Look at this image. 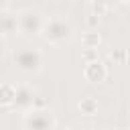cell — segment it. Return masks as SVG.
<instances>
[{
    "label": "cell",
    "instance_id": "6da1fadb",
    "mask_svg": "<svg viewBox=\"0 0 130 130\" xmlns=\"http://www.w3.org/2000/svg\"><path fill=\"white\" fill-rule=\"evenodd\" d=\"M41 39L51 47H67L75 41V24L67 14L47 16Z\"/></svg>",
    "mask_w": 130,
    "mask_h": 130
},
{
    "label": "cell",
    "instance_id": "7a4b0ae2",
    "mask_svg": "<svg viewBox=\"0 0 130 130\" xmlns=\"http://www.w3.org/2000/svg\"><path fill=\"white\" fill-rule=\"evenodd\" d=\"M10 61H12V67L16 71H20L24 75H39L45 69L47 57H45V51L41 47L22 45V47H16L12 51Z\"/></svg>",
    "mask_w": 130,
    "mask_h": 130
},
{
    "label": "cell",
    "instance_id": "3957f363",
    "mask_svg": "<svg viewBox=\"0 0 130 130\" xmlns=\"http://www.w3.org/2000/svg\"><path fill=\"white\" fill-rule=\"evenodd\" d=\"M16 16H18V35L20 37H24V39L41 37L43 26L47 22V16H45V12L41 8L26 6V8L16 10Z\"/></svg>",
    "mask_w": 130,
    "mask_h": 130
},
{
    "label": "cell",
    "instance_id": "277c9868",
    "mask_svg": "<svg viewBox=\"0 0 130 130\" xmlns=\"http://www.w3.org/2000/svg\"><path fill=\"white\" fill-rule=\"evenodd\" d=\"M22 130H57V116L49 108H32L22 114Z\"/></svg>",
    "mask_w": 130,
    "mask_h": 130
},
{
    "label": "cell",
    "instance_id": "5b68a950",
    "mask_svg": "<svg viewBox=\"0 0 130 130\" xmlns=\"http://www.w3.org/2000/svg\"><path fill=\"white\" fill-rule=\"evenodd\" d=\"M35 100H37V89L30 83L20 81V83H16V95H14V104H12L10 110L24 114V112L35 108Z\"/></svg>",
    "mask_w": 130,
    "mask_h": 130
},
{
    "label": "cell",
    "instance_id": "8992f818",
    "mask_svg": "<svg viewBox=\"0 0 130 130\" xmlns=\"http://www.w3.org/2000/svg\"><path fill=\"white\" fill-rule=\"evenodd\" d=\"M108 73H110V71H108V65H106L104 61H100V59L85 63V65H83V71H81L83 79H85L87 83H91V85L104 83V81L108 79Z\"/></svg>",
    "mask_w": 130,
    "mask_h": 130
},
{
    "label": "cell",
    "instance_id": "52a82bcc",
    "mask_svg": "<svg viewBox=\"0 0 130 130\" xmlns=\"http://www.w3.org/2000/svg\"><path fill=\"white\" fill-rule=\"evenodd\" d=\"M12 35H18V16H16V10H0V37H12Z\"/></svg>",
    "mask_w": 130,
    "mask_h": 130
},
{
    "label": "cell",
    "instance_id": "ba28073f",
    "mask_svg": "<svg viewBox=\"0 0 130 130\" xmlns=\"http://www.w3.org/2000/svg\"><path fill=\"white\" fill-rule=\"evenodd\" d=\"M77 110H79V114H83V116L91 118V116H95V114H98L100 104H98V100H95L93 95H85V98H81V100L77 102Z\"/></svg>",
    "mask_w": 130,
    "mask_h": 130
},
{
    "label": "cell",
    "instance_id": "9c48e42d",
    "mask_svg": "<svg viewBox=\"0 0 130 130\" xmlns=\"http://www.w3.org/2000/svg\"><path fill=\"white\" fill-rule=\"evenodd\" d=\"M16 95V85L14 83H0V106L2 108H12Z\"/></svg>",
    "mask_w": 130,
    "mask_h": 130
},
{
    "label": "cell",
    "instance_id": "30bf717a",
    "mask_svg": "<svg viewBox=\"0 0 130 130\" xmlns=\"http://www.w3.org/2000/svg\"><path fill=\"white\" fill-rule=\"evenodd\" d=\"M79 43H81V49H98L102 45V35L98 30H85L79 37Z\"/></svg>",
    "mask_w": 130,
    "mask_h": 130
},
{
    "label": "cell",
    "instance_id": "8fae6325",
    "mask_svg": "<svg viewBox=\"0 0 130 130\" xmlns=\"http://www.w3.org/2000/svg\"><path fill=\"white\" fill-rule=\"evenodd\" d=\"M118 0H91V12H95L98 16H102L108 8H112Z\"/></svg>",
    "mask_w": 130,
    "mask_h": 130
},
{
    "label": "cell",
    "instance_id": "7c38bea8",
    "mask_svg": "<svg viewBox=\"0 0 130 130\" xmlns=\"http://www.w3.org/2000/svg\"><path fill=\"white\" fill-rule=\"evenodd\" d=\"M110 59L114 61V63H126L128 61V51L124 49V47H114L112 51H110Z\"/></svg>",
    "mask_w": 130,
    "mask_h": 130
},
{
    "label": "cell",
    "instance_id": "4fadbf2b",
    "mask_svg": "<svg viewBox=\"0 0 130 130\" xmlns=\"http://www.w3.org/2000/svg\"><path fill=\"white\" fill-rule=\"evenodd\" d=\"M95 59H100L98 49H81V61L83 63H89V61H95Z\"/></svg>",
    "mask_w": 130,
    "mask_h": 130
},
{
    "label": "cell",
    "instance_id": "5bb4252c",
    "mask_svg": "<svg viewBox=\"0 0 130 130\" xmlns=\"http://www.w3.org/2000/svg\"><path fill=\"white\" fill-rule=\"evenodd\" d=\"M85 24L89 26V30H95V26L100 24V16L89 10V12H87V18H85Z\"/></svg>",
    "mask_w": 130,
    "mask_h": 130
},
{
    "label": "cell",
    "instance_id": "9a60e30c",
    "mask_svg": "<svg viewBox=\"0 0 130 130\" xmlns=\"http://www.w3.org/2000/svg\"><path fill=\"white\" fill-rule=\"evenodd\" d=\"M65 130H98V128L87 126V124H71V126H67Z\"/></svg>",
    "mask_w": 130,
    "mask_h": 130
},
{
    "label": "cell",
    "instance_id": "2e32d148",
    "mask_svg": "<svg viewBox=\"0 0 130 130\" xmlns=\"http://www.w3.org/2000/svg\"><path fill=\"white\" fill-rule=\"evenodd\" d=\"M6 51H8V47H6V41H4L2 37H0V59H4Z\"/></svg>",
    "mask_w": 130,
    "mask_h": 130
},
{
    "label": "cell",
    "instance_id": "e0dca14e",
    "mask_svg": "<svg viewBox=\"0 0 130 130\" xmlns=\"http://www.w3.org/2000/svg\"><path fill=\"white\" fill-rule=\"evenodd\" d=\"M10 4H12V0H0V10H6Z\"/></svg>",
    "mask_w": 130,
    "mask_h": 130
},
{
    "label": "cell",
    "instance_id": "ac0fdd59",
    "mask_svg": "<svg viewBox=\"0 0 130 130\" xmlns=\"http://www.w3.org/2000/svg\"><path fill=\"white\" fill-rule=\"evenodd\" d=\"M124 4H128V6H130V0H124Z\"/></svg>",
    "mask_w": 130,
    "mask_h": 130
},
{
    "label": "cell",
    "instance_id": "d6986e66",
    "mask_svg": "<svg viewBox=\"0 0 130 130\" xmlns=\"http://www.w3.org/2000/svg\"><path fill=\"white\" fill-rule=\"evenodd\" d=\"M71 2H79V0H71Z\"/></svg>",
    "mask_w": 130,
    "mask_h": 130
},
{
    "label": "cell",
    "instance_id": "ffe728a7",
    "mask_svg": "<svg viewBox=\"0 0 130 130\" xmlns=\"http://www.w3.org/2000/svg\"><path fill=\"white\" fill-rule=\"evenodd\" d=\"M128 118H130V110H128Z\"/></svg>",
    "mask_w": 130,
    "mask_h": 130
},
{
    "label": "cell",
    "instance_id": "44dd1931",
    "mask_svg": "<svg viewBox=\"0 0 130 130\" xmlns=\"http://www.w3.org/2000/svg\"><path fill=\"white\" fill-rule=\"evenodd\" d=\"M120 130H124V128H120Z\"/></svg>",
    "mask_w": 130,
    "mask_h": 130
}]
</instances>
